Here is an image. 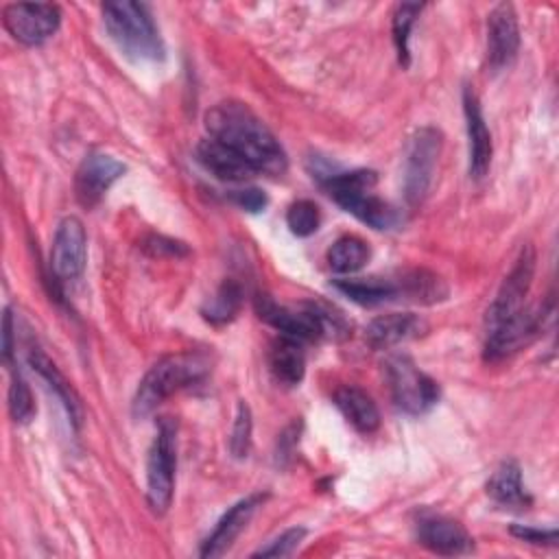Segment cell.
<instances>
[{
	"label": "cell",
	"instance_id": "cell-1",
	"mask_svg": "<svg viewBox=\"0 0 559 559\" xmlns=\"http://www.w3.org/2000/svg\"><path fill=\"white\" fill-rule=\"evenodd\" d=\"M210 138L223 142L247 159L255 173L271 177L284 175L288 168L286 153L273 131L240 100H221L205 114Z\"/></svg>",
	"mask_w": 559,
	"mask_h": 559
},
{
	"label": "cell",
	"instance_id": "cell-2",
	"mask_svg": "<svg viewBox=\"0 0 559 559\" xmlns=\"http://www.w3.org/2000/svg\"><path fill=\"white\" fill-rule=\"evenodd\" d=\"M210 360L199 352H177L159 358L140 380L133 397V415L153 413L164 400L205 378Z\"/></svg>",
	"mask_w": 559,
	"mask_h": 559
},
{
	"label": "cell",
	"instance_id": "cell-3",
	"mask_svg": "<svg viewBox=\"0 0 559 559\" xmlns=\"http://www.w3.org/2000/svg\"><path fill=\"white\" fill-rule=\"evenodd\" d=\"M103 20L118 48L138 61H162L164 41L148 4L116 0L103 4Z\"/></svg>",
	"mask_w": 559,
	"mask_h": 559
},
{
	"label": "cell",
	"instance_id": "cell-4",
	"mask_svg": "<svg viewBox=\"0 0 559 559\" xmlns=\"http://www.w3.org/2000/svg\"><path fill=\"white\" fill-rule=\"evenodd\" d=\"M177 469V424L170 417H162L155 439L146 459V500L153 513L168 511L175 491Z\"/></svg>",
	"mask_w": 559,
	"mask_h": 559
},
{
	"label": "cell",
	"instance_id": "cell-5",
	"mask_svg": "<svg viewBox=\"0 0 559 559\" xmlns=\"http://www.w3.org/2000/svg\"><path fill=\"white\" fill-rule=\"evenodd\" d=\"M391 397L406 415H424L439 400V384L424 373L411 356L393 354L384 362Z\"/></svg>",
	"mask_w": 559,
	"mask_h": 559
},
{
	"label": "cell",
	"instance_id": "cell-6",
	"mask_svg": "<svg viewBox=\"0 0 559 559\" xmlns=\"http://www.w3.org/2000/svg\"><path fill=\"white\" fill-rule=\"evenodd\" d=\"M441 153V133L435 127L417 129L406 146L404 197L408 205H419L432 183L435 166Z\"/></svg>",
	"mask_w": 559,
	"mask_h": 559
},
{
	"label": "cell",
	"instance_id": "cell-7",
	"mask_svg": "<svg viewBox=\"0 0 559 559\" xmlns=\"http://www.w3.org/2000/svg\"><path fill=\"white\" fill-rule=\"evenodd\" d=\"M253 308L255 314L269 323L271 328H275L282 336H290L297 341H317L325 336L323 330V321H321V312L319 306L314 301L304 304L301 308H288L277 304L271 295L266 293H258L253 297Z\"/></svg>",
	"mask_w": 559,
	"mask_h": 559
},
{
	"label": "cell",
	"instance_id": "cell-8",
	"mask_svg": "<svg viewBox=\"0 0 559 559\" xmlns=\"http://www.w3.org/2000/svg\"><path fill=\"white\" fill-rule=\"evenodd\" d=\"M2 24L20 44L39 46L59 31L61 9L50 2H13L4 7Z\"/></svg>",
	"mask_w": 559,
	"mask_h": 559
},
{
	"label": "cell",
	"instance_id": "cell-9",
	"mask_svg": "<svg viewBox=\"0 0 559 559\" xmlns=\"http://www.w3.org/2000/svg\"><path fill=\"white\" fill-rule=\"evenodd\" d=\"M535 249L531 245H524L513 269L507 273V277L502 280L489 310L485 317L487 330L498 325L500 321L518 314L524 308L526 295L533 286V277H535Z\"/></svg>",
	"mask_w": 559,
	"mask_h": 559
},
{
	"label": "cell",
	"instance_id": "cell-10",
	"mask_svg": "<svg viewBox=\"0 0 559 559\" xmlns=\"http://www.w3.org/2000/svg\"><path fill=\"white\" fill-rule=\"evenodd\" d=\"M87 262V234L76 216H66L55 231L50 249V273L59 284L79 280Z\"/></svg>",
	"mask_w": 559,
	"mask_h": 559
},
{
	"label": "cell",
	"instance_id": "cell-11",
	"mask_svg": "<svg viewBox=\"0 0 559 559\" xmlns=\"http://www.w3.org/2000/svg\"><path fill=\"white\" fill-rule=\"evenodd\" d=\"M542 310L535 308H522L518 314L500 321L498 325L487 330V341H485V360L498 362L528 345L539 328H542Z\"/></svg>",
	"mask_w": 559,
	"mask_h": 559
},
{
	"label": "cell",
	"instance_id": "cell-12",
	"mask_svg": "<svg viewBox=\"0 0 559 559\" xmlns=\"http://www.w3.org/2000/svg\"><path fill=\"white\" fill-rule=\"evenodd\" d=\"M415 535L417 542L435 555L459 557L469 555L474 550V539L467 533V528L461 522L441 513H419L415 522Z\"/></svg>",
	"mask_w": 559,
	"mask_h": 559
},
{
	"label": "cell",
	"instance_id": "cell-13",
	"mask_svg": "<svg viewBox=\"0 0 559 559\" xmlns=\"http://www.w3.org/2000/svg\"><path fill=\"white\" fill-rule=\"evenodd\" d=\"M124 164L103 151H92L83 157L74 177V194L83 207L100 203L105 192L124 175Z\"/></svg>",
	"mask_w": 559,
	"mask_h": 559
},
{
	"label": "cell",
	"instance_id": "cell-14",
	"mask_svg": "<svg viewBox=\"0 0 559 559\" xmlns=\"http://www.w3.org/2000/svg\"><path fill=\"white\" fill-rule=\"evenodd\" d=\"M520 50V26L513 4L500 2L487 15V63L493 72L513 63Z\"/></svg>",
	"mask_w": 559,
	"mask_h": 559
},
{
	"label": "cell",
	"instance_id": "cell-15",
	"mask_svg": "<svg viewBox=\"0 0 559 559\" xmlns=\"http://www.w3.org/2000/svg\"><path fill=\"white\" fill-rule=\"evenodd\" d=\"M463 114H465V129H467V155H469V175L474 179H483L491 164V133L487 129L480 100L476 92L465 85L463 90Z\"/></svg>",
	"mask_w": 559,
	"mask_h": 559
},
{
	"label": "cell",
	"instance_id": "cell-16",
	"mask_svg": "<svg viewBox=\"0 0 559 559\" xmlns=\"http://www.w3.org/2000/svg\"><path fill=\"white\" fill-rule=\"evenodd\" d=\"M266 500V493H251L236 504H231L223 518L216 522L214 531L203 539V546L199 550L201 557H221L234 539L242 533V528L249 524L251 515L258 511V507Z\"/></svg>",
	"mask_w": 559,
	"mask_h": 559
},
{
	"label": "cell",
	"instance_id": "cell-17",
	"mask_svg": "<svg viewBox=\"0 0 559 559\" xmlns=\"http://www.w3.org/2000/svg\"><path fill=\"white\" fill-rule=\"evenodd\" d=\"M194 157L210 175H214L221 181L236 183V181H247L253 175H258L255 168L247 159H242L236 151H231L229 146H225L223 142H218L214 138L201 140L194 148Z\"/></svg>",
	"mask_w": 559,
	"mask_h": 559
},
{
	"label": "cell",
	"instance_id": "cell-18",
	"mask_svg": "<svg viewBox=\"0 0 559 559\" xmlns=\"http://www.w3.org/2000/svg\"><path fill=\"white\" fill-rule=\"evenodd\" d=\"M426 323L413 312H389L376 317L367 330L365 341L373 349H391L417 334H421Z\"/></svg>",
	"mask_w": 559,
	"mask_h": 559
},
{
	"label": "cell",
	"instance_id": "cell-19",
	"mask_svg": "<svg viewBox=\"0 0 559 559\" xmlns=\"http://www.w3.org/2000/svg\"><path fill=\"white\" fill-rule=\"evenodd\" d=\"M334 203H338L345 212H349L352 216H356L358 221H362L373 229H391L400 223L397 210L384 199H380L378 194H373V190L349 192V194L336 197Z\"/></svg>",
	"mask_w": 559,
	"mask_h": 559
},
{
	"label": "cell",
	"instance_id": "cell-20",
	"mask_svg": "<svg viewBox=\"0 0 559 559\" xmlns=\"http://www.w3.org/2000/svg\"><path fill=\"white\" fill-rule=\"evenodd\" d=\"M28 365L33 367V371H37L48 382L52 393L63 404L72 426L79 430L81 421H83V406H81V400H79L74 386L68 382V378L59 371V367L39 347H31L28 349Z\"/></svg>",
	"mask_w": 559,
	"mask_h": 559
},
{
	"label": "cell",
	"instance_id": "cell-21",
	"mask_svg": "<svg viewBox=\"0 0 559 559\" xmlns=\"http://www.w3.org/2000/svg\"><path fill=\"white\" fill-rule=\"evenodd\" d=\"M334 404L354 430H358L362 435H371L378 430L380 411H378L376 402L371 400V395L367 391H362L360 386H352V384L341 386L334 393Z\"/></svg>",
	"mask_w": 559,
	"mask_h": 559
},
{
	"label": "cell",
	"instance_id": "cell-22",
	"mask_svg": "<svg viewBox=\"0 0 559 559\" xmlns=\"http://www.w3.org/2000/svg\"><path fill=\"white\" fill-rule=\"evenodd\" d=\"M269 371L282 386H297L306 373V356L301 341L280 336L269 347Z\"/></svg>",
	"mask_w": 559,
	"mask_h": 559
},
{
	"label": "cell",
	"instance_id": "cell-23",
	"mask_svg": "<svg viewBox=\"0 0 559 559\" xmlns=\"http://www.w3.org/2000/svg\"><path fill=\"white\" fill-rule=\"evenodd\" d=\"M487 496L504 509H526L531 498L522 485V472L515 461H502L487 480Z\"/></svg>",
	"mask_w": 559,
	"mask_h": 559
},
{
	"label": "cell",
	"instance_id": "cell-24",
	"mask_svg": "<svg viewBox=\"0 0 559 559\" xmlns=\"http://www.w3.org/2000/svg\"><path fill=\"white\" fill-rule=\"evenodd\" d=\"M334 286L360 306H378L400 297L397 280L391 277H347L336 280Z\"/></svg>",
	"mask_w": 559,
	"mask_h": 559
},
{
	"label": "cell",
	"instance_id": "cell-25",
	"mask_svg": "<svg viewBox=\"0 0 559 559\" xmlns=\"http://www.w3.org/2000/svg\"><path fill=\"white\" fill-rule=\"evenodd\" d=\"M371 251H369V245L358 238V236H341L332 242V247L328 249V264L334 273H343V275H349V273H356L360 271L367 260H369Z\"/></svg>",
	"mask_w": 559,
	"mask_h": 559
},
{
	"label": "cell",
	"instance_id": "cell-26",
	"mask_svg": "<svg viewBox=\"0 0 559 559\" xmlns=\"http://www.w3.org/2000/svg\"><path fill=\"white\" fill-rule=\"evenodd\" d=\"M242 306V286L234 280H225L216 293L203 304L201 314L212 325H225L236 319Z\"/></svg>",
	"mask_w": 559,
	"mask_h": 559
},
{
	"label": "cell",
	"instance_id": "cell-27",
	"mask_svg": "<svg viewBox=\"0 0 559 559\" xmlns=\"http://www.w3.org/2000/svg\"><path fill=\"white\" fill-rule=\"evenodd\" d=\"M397 286H400V295L421 304H435L448 295V288L441 282V277L424 269L402 273L397 280Z\"/></svg>",
	"mask_w": 559,
	"mask_h": 559
},
{
	"label": "cell",
	"instance_id": "cell-28",
	"mask_svg": "<svg viewBox=\"0 0 559 559\" xmlns=\"http://www.w3.org/2000/svg\"><path fill=\"white\" fill-rule=\"evenodd\" d=\"M419 11H421V4H417V2H402L393 11L391 31H393V44L397 50V59L402 66H408V61H411L408 39H411V28H413Z\"/></svg>",
	"mask_w": 559,
	"mask_h": 559
},
{
	"label": "cell",
	"instance_id": "cell-29",
	"mask_svg": "<svg viewBox=\"0 0 559 559\" xmlns=\"http://www.w3.org/2000/svg\"><path fill=\"white\" fill-rule=\"evenodd\" d=\"M286 225L299 238L312 236L321 225L319 205L310 199H299V201L290 203L286 210Z\"/></svg>",
	"mask_w": 559,
	"mask_h": 559
},
{
	"label": "cell",
	"instance_id": "cell-30",
	"mask_svg": "<svg viewBox=\"0 0 559 559\" xmlns=\"http://www.w3.org/2000/svg\"><path fill=\"white\" fill-rule=\"evenodd\" d=\"M9 415L17 424H26L35 415V402L33 393L26 384V380L13 371L11 373V384H9Z\"/></svg>",
	"mask_w": 559,
	"mask_h": 559
},
{
	"label": "cell",
	"instance_id": "cell-31",
	"mask_svg": "<svg viewBox=\"0 0 559 559\" xmlns=\"http://www.w3.org/2000/svg\"><path fill=\"white\" fill-rule=\"evenodd\" d=\"M229 450L236 459H245L251 450V411L245 402H238L231 435H229Z\"/></svg>",
	"mask_w": 559,
	"mask_h": 559
},
{
	"label": "cell",
	"instance_id": "cell-32",
	"mask_svg": "<svg viewBox=\"0 0 559 559\" xmlns=\"http://www.w3.org/2000/svg\"><path fill=\"white\" fill-rule=\"evenodd\" d=\"M304 537H306V528H301V526L286 528L282 535L271 539L264 548L255 550L253 557H290Z\"/></svg>",
	"mask_w": 559,
	"mask_h": 559
},
{
	"label": "cell",
	"instance_id": "cell-33",
	"mask_svg": "<svg viewBox=\"0 0 559 559\" xmlns=\"http://www.w3.org/2000/svg\"><path fill=\"white\" fill-rule=\"evenodd\" d=\"M142 249L144 253H148L151 258H181V255H188L190 249L186 247V242L181 240H175V238H168V236H157V234H151L142 240Z\"/></svg>",
	"mask_w": 559,
	"mask_h": 559
},
{
	"label": "cell",
	"instance_id": "cell-34",
	"mask_svg": "<svg viewBox=\"0 0 559 559\" xmlns=\"http://www.w3.org/2000/svg\"><path fill=\"white\" fill-rule=\"evenodd\" d=\"M511 535L535 546H557V528H535V526L513 524Z\"/></svg>",
	"mask_w": 559,
	"mask_h": 559
},
{
	"label": "cell",
	"instance_id": "cell-35",
	"mask_svg": "<svg viewBox=\"0 0 559 559\" xmlns=\"http://www.w3.org/2000/svg\"><path fill=\"white\" fill-rule=\"evenodd\" d=\"M229 199L240 207V210H247L251 214H258L266 207L269 199L266 194L260 190V188H242V190H231L229 192Z\"/></svg>",
	"mask_w": 559,
	"mask_h": 559
},
{
	"label": "cell",
	"instance_id": "cell-36",
	"mask_svg": "<svg viewBox=\"0 0 559 559\" xmlns=\"http://www.w3.org/2000/svg\"><path fill=\"white\" fill-rule=\"evenodd\" d=\"M13 354V317L11 310H4V323H2V358L9 365Z\"/></svg>",
	"mask_w": 559,
	"mask_h": 559
}]
</instances>
